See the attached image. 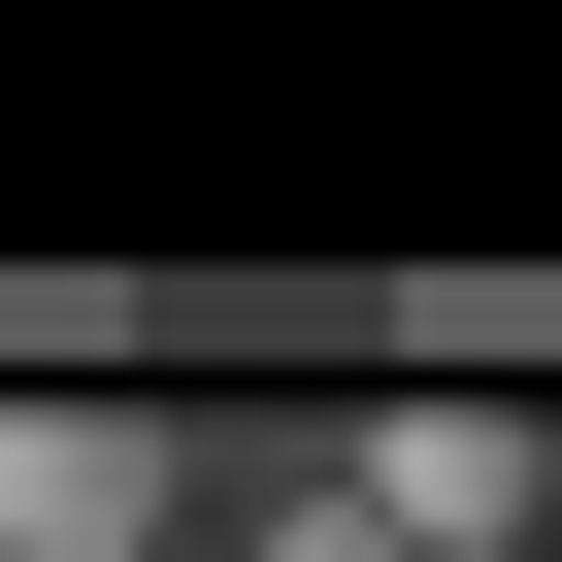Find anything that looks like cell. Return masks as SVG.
Masks as SVG:
<instances>
[{
  "instance_id": "6da1fadb",
  "label": "cell",
  "mask_w": 562,
  "mask_h": 562,
  "mask_svg": "<svg viewBox=\"0 0 562 562\" xmlns=\"http://www.w3.org/2000/svg\"><path fill=\"white\" fill-rule=\"evenodd\" d=\"M0 562H199V430L166 397H0Z\"/></svg>"
},
{
  "instance_id": "7a4b0ae2",
  "label": "cell",
  "mask_w": 562,
  "mask_h": 562,
  "mask_svg": "<svg viewBox=\"0 0 562 562\" xmlns=\"http://www.w3.org/2000/svg\"><path fill=\"white\" fill-rule=\"evenodd\" d=\"M397 562H562V496H529V397H364V463H331Z\"/></svg>"
},
{
  "instance_id": "3957f363",
  "label": "cell",
  "mask_w": 562,
  "mask_h": 562,
  "mask_svg": "<svg viewBox=\"0 0 562 562\" xmlns=\"http://www.w3.org/2000/svg\"><path fill=\"white\" fill-rule=\"evenodd\" d=\"M232 562H397V529H364V496H265V529H232Z\"/></svg>"
},
{
  "instance_id": "277c9868",
  "label": "cell",
  "mask_w": 562,
  "mask_h": 562,
  "mask_svg": "<svg viewBox=\"0 0 562 562\" xmlns=\"http://www.w3.org/2000/svg\"><path fill=\"white\" fill-rule=\"evenodd\" d=\"M529 496H562V397H529Z\"/></svg>"
}]
</instances>
